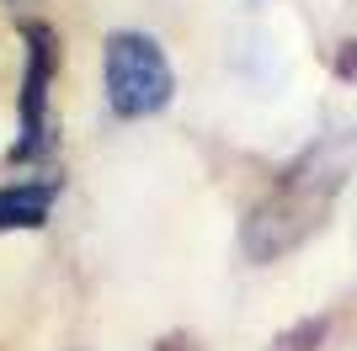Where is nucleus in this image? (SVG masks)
I'll return each instance as SVG.
<instances>
[{
    "mask_svg": "<svg viewBox=\"0 0 357 351\" xmlns=\"http://www.w3.org/2000/svg\"><path fill=\"white\" fill-rule=\"evenodd\" d=\"M352 165H357V139L352 133H331V139L304 149V155L272 181L267 197L245 213V224H240L245 261H256V266L283 261L288 250L314 240V234L326 229V219H331V208H336V197H342Z\"/></svg>",
    "mask_w": 357,
    "mask_h": 351,
    "instance_id": "nucleus-1",
    "label": "nucleus"
},
{
    "mask_svg": "<svg viewBox=\"0 0 357 351\" xmlns=\"http://www.w3.org/2000/svg\"><path fill=\"white\" fill-rule=\"evenodd\" d=\"M107 107L118 117H155L176 96V70L149 32H112L102 54Z\"/></svg>",
    "mask_w": 357,
    "mask_h": 351,
    "instance_id": "nucleus-2",
    "label": "nucleus"
},
{
    "mask_svg": "<svg viewBox=\"0 0 357 351\" xmlns=\"http://www.w3.org/2000/svg\"><path fill=\"white\" fill-rule=\"evenodd\" d=\"M54 75H59V38H54V27L48 22H22V96H16L11 165L43 160L48 144H54V123H48Z\"/></svg>",
    "mask_w": 357,
    "mask_h": 351,
    "instance_id": "nucleus-3",
    "label": "nucleus"
},
{
    "mask_svg": "<svg viewBox=\"0 0 357 351\" xmlns=\"http://www.w3.org/2000/svg\"><path fill=\"white\" fill-rule=\"evenodd\" d=\"M54 203H59V181H16V187H0V234L43 229Z\"/></svg>",
    "mask_w": 357,
    "mask_h": 351,
    "instance_id": "nucleus-4",
    "label": "nucleus"
},
{
    "mask_svg": "<svg viewBox=\"0 0 357 351\" xmlns=\"http://www.w3.org/2000/svg\"><path fill=\"white\" fill-rule=\"evenodd\" d=\"M326 330H331V320H304V325H294V330H283L272 351H314L326 341Z\"/></svg>",
    "mask_w": 357,
    "mask_h": 351,
    "instance_id": "nucleus-5",
    "label": "nucleus"
},
{
    "mask_svg": "<svg viewBox=\"0 0 357 351\" xmlns=\"http://www.w3.org/2000/svg\"><path fill=\"white\" fill-rule=\"evenodd\" d=\"M336 75H347V80L357 75V43H347L342 54H336Z\"/></svg>",
    "mask_w": 357,
    "mask_h": 351,
    "instance_id": "nucleus-6",
    "label": "nucleus"
},
{
    "mask_svg": "<svg viewBox=\"0 0 357 351\" xmlns=\"http://www.w3.org/2000/svg\"><path fill=\"white\" fill-rule=\"evenodd\" d=\"M155 351H203L192 336H165V341H155Z\"/></svg>",
    "mask_w": 357,
    "mask_h": 351,
    "instance_id": "nucleus-7",
    "label": "nucleus"
}]
</instances>
